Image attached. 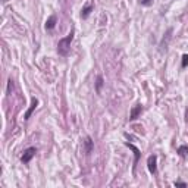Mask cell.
Listing matches in <instances>:
<instances>
[{
    "label": "cell",
    "mask_w": 188,
    "mask_h": 188,
    "mask_svg": "<svg viewBox=\"0 0 188 188\" xmlns=\"http://www.w3.org/2000/svg\"><path fill=\"white\" fill-rule=\"evenodd\" d=\"M72 40H74V31H71L66 37H63V38L59 40V43H57V53H59V55L66 56L68 53H69Z\"/></svg>",
    "instance_id": "1"
},
{
    "label": "cell",
    "mask_w": 188,
    "mask_h": 188,
    "mask_svg": "<svg viewBox=\"0 0 188 188\" xmlns=\"http://www.w3.org/2000/svg\"><path fill=\"white\" fill-rule=\"evenodd\" d=\"M35 153H37V149H35V147H28V149L24 151L22 157H21L22 163H29V162H31V159L35 156Z\"/></svg>",
    "instance_id": "2"
},
{
    "label": "cell",
    "mask_w": 188,
    "mask_h": 188,
    "mask_svg": "<svg viewBox=\"0 0 188 188\" xmlns=\"http://www.w3.org/2000/svg\"><path fill=\"white\" fill-rule=\"evenodd\" d=\"M147 168H149V172L153 173V175L157 172V156L156 154L149 156V159H147Z\"/></svg>",
    "instance_id": "3"
},
{
    "label": "cell",
    "mask_w": 188,
    "mask_h": 188,
    "mask_svg": "<svg viewBox=\"0 0 188 188\" xmlns=\"http://www.w3.org/2000/svg\"><path fill=\"white\" fill-rule=\"evenodd\" d=\"M141 112H143V106L141 105L134 106L132 109H131V113H129V121H135L141 115Z\"/></svg>",
    "instance_id": "4"
},
{
    "label": "cell",
    "mask_w": 188,
    "mask_h": 188,
    "mask_svg": "<svg viewBox=\"0 0 188 188\" xmlns=\"http://www.w3.org/2000/svg\"><path fill=\"white\" fill-rule=\"evenodd\" d=\"M37 105H38V100H37V99H33V101H31V106H29V109H28V110L25 112V115H24V119H25V121H28V119L31 118V113L35 110Z\"/></svg>",
    "instance_id": "5"
},
{
    "label": "cell",
    "mask_w": 188,
    "mask_h": 188,
    "mask_svg": "<svg viewBox=\"0 0 188 188\" xmlns=\"http://www.w3.org/2000/svg\"><path fill=\"white\" fill-rule=\"evenodd\" d=\"M93 9H94V5L93 3H88L85 7H83V11H81V18H83V19H87V18L90 16V13L93 12Z\"/></svg>",
    "instance_id": "6"
},
{
    "label": "cell",
    "mask_w": 188,
    "mask_h": 188,
    "mask_svg": "<svg viewBox=\"0 0 188 188\" xmlns=\"http://www.w3.org/2000/svg\"><path fill=\"white\" fill-rule=\"evenodd\" d=\"M84 144H85V153H87V154H90V153L93 151V149H94V141L91 140V137H85V141H84Z\"/></svg>",
    "instance_id": "7"
},
{
    "label": "cell",
    "mask_w": 188,
    "mask_h": 188,
    "mask_svg": "<svg viewBox=\"0 0 188 188\" xmlns=\"http://www.w3.org/2000/svg\"><path fill=\"white\" fill-rule=\"evenodd\" d=\"M56 22H57V18L56 15H51V16L46 21V29H53L56 27Z\"/></svg>",
    "instance_id": "8"
},
{
    "label": "cell",
    "mask_w": 188,
    "mask_h": 188,
    "mask_svg": "<svg viewBox=\"0 0 188 188\" xmlns=\"http://www.w3.org/2000/svg\"><path fill=\"white\" fill-rule=\"evenodd\" d=\"M127 145H128V147H129V149H131V150L134 151V154H135V160H134V163H137V162H138V159H140V150L137 149V147H135L134 144L127 143Z\"/></svg>",
    "instance_id": "9"
},
{
    "label": "cell",
    "mask_w": 188,
    "mask_h": 188,
    "mask_svg": "<svg viewBox=\"0 0 188 188\" xmlns=\"http://www.w3.org/2000/svg\"><path fill=\"white\" fill-rule=\"evenodd\" d=\"M101 87H103V77L99 75V77H97V81H96V90H97V93L101 91Z\"/></svg>",
    "instance_id": "10"
},
{
    "label": "cell",
    "mask_w": 188,
    "mask_h": 188,
    "mask_svg": "<svg viewBox=\"0 0 188 188\" xmlns=\"http://www.w3.org/2000/svg\"><path fill=\"white\" fill-rule=\"evenodd\" d=\"M178 153H179V156L185 157V156L188 154V145H181V147H178Z\"/></svg>",
    "instance_id": "11"
},
{
    "label": "cell",
    "mask_w": 188,
    "mask_h": 188,
    "mask_svg": "<svg viewBox=\"0 0 188 188\" xmlns=\"http://www.w3.org/2000/svg\"><path fill=\"white\" fill-rule=\"evenodd\" d=\"M182 68H187L188 66V55H182V63H181Z\"/></svg>",
    "instance_id": "12"
},
{
    "label": "cell",
    "mask_w": 188,
    "mask_h": 188,
    "mask_svg": "<svg viewBox=\"0 0 188 188\" xmlns=\"http://www.w3.org/2000/svg\"><path fill=\"white\" fill-rule=\"evenodd\" d=\"M12 90H13V81L9 79V81H7V94H11Z\"/></svg>",
    "instance_id": "13"
},
{
    "label": "cell",
    "mask_w": 188,
    "mask_h": 188,
    "mask_svg": "<svg viewBox=\"0 0 188 188\" xmlns=\"http://www.w3.org/2000/svg\"><path fill=\"white\" fill-rule=\"evenodd\" d=\"M141 5H143V6H150V5H151V0H141Z\"/></svg>",
    "instance_id": "14"
},
{
    "label": "cell",
    "mask_w": 188,
    "mask_h": 188,
    "mask_svg": "<svg viewBox=\"0 0 188 188\" xmlns=\"http://www.w3.org/2000/svg\"><path fill=\"white\" fill-rule=\"evenodd\" d=\"M175 187H187V184L181 182V181H177V182H175Z\"/></svg>",
    "instance_id": "15"
}]
</instances>
